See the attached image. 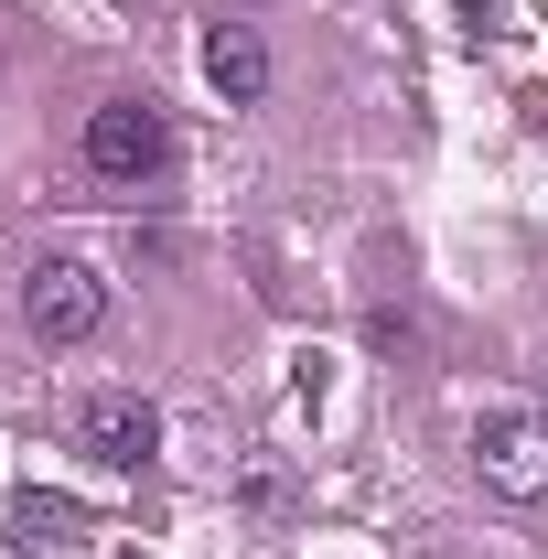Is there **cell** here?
<instances>
[{
  "label": "cell",
  "instance_id": "1",
  "mask_svg": "<svg viewBox=\"0 0 548 559\" xmlns=\"http://www.w3.org/2000/svg\"><path fill=\"white\" fill-rule=\"evenodd\" d=\"M162 162H172V130H162L151 97H108V108L86 119V173H97V183H151Z\"/></svg>",
  "mask_w": 548,
  "mask_h": 559
},
{
  "label": "cell",
  "instance_id": "2",
  "mask_svg": "<svg viewBox=\"0 0 548 559\" xmlns=\"http://www.w3.org/2000/svg\"><path fill=\"white\" fill-rule=\"evenodd\" d=\"M22 323H33L44 345H86V334L108 323V280L86 270V259H44V270L22 280Z\"/></svg>",
  "mask_w": 548,
  "mask_h": 559
},
{
  "label": "cell",
  "instance_id": "3",
  "mask_svg": "<svg viewBox=\"0 0 548 559\" xmlns=\"http://www.w3.org/2000/svg\"><path fill=\"white\" fill-rule=\"evenodd\" d=\"M75 452L108 463V474H140L162 452V409L140 388H97V399H75Z\"/></svg>",
  "mask_w": 548,
  "mask_h": 559
},
{
  "label": "cell",
  "instance_id": "4",
  "mask_svg": "<svg viewBox=\"0 0 548 559\" xmlns=\"http://www.w3.org/2000/svg\"><path fill=\"white\" fill-rule=\"evenodd\" d=\"M474 463H484V485L505 495V506H538L548 495V419L538 409H495L474 430Z\"/></svg>",
  "mask_w": 548,
  "mask_h": 559
},
{
  "label": "cell",
  "instance_id": "5",
  "mask_svg": "<svg viewBox=\"0 0 548 559\" xmlns=\"http://www.w3.org/2000/svg\"><path fill=\"white\" fill-rule=\"evenodd\" d=\"M205 75L226 108H259L270 97V44H259V22H215L205 33Z\"/></svg>",
  "mask_w": 548,
  "mask_h": 559
},
{
  "label": "cell",
  "instance_id": "6",
  "mask_svg": "<svg viewBox=\"0 0 548 559\" xmlns=\"http://www.w3.org/2000/svg\"><path fill=\"white\" fill-rule=\"evenodd\" d=\"M11 527H22V549H65V538H75V506H65V495H22Z\"/></svg>",
  "mask_w": 548,
  "mask_h": 559
}]
</instances>
